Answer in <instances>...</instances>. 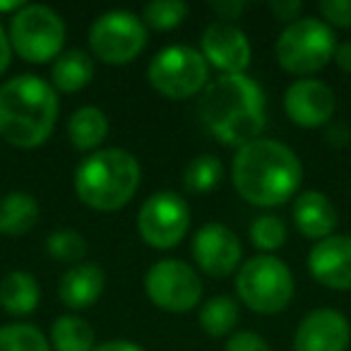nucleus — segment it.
Returning <instances> with one entry per match:
<instances>
[{"instance_id": "12", "label": "nucleus", "mask_w": 351, "mask_h": 351, "mask_svg": "<svg viewBox=\"0 0 351 351\" xmlns=\"http://www.w3.org/2000/svg\"><path fill=\"white\" fill-rule=\"evenodd\" d=\"M191 253L202 272L210 277L224 279L239 269L243 248H241V239L229 226L219 224V221H210L195 231Z\"/></svg>"}, {"instance_id": "14", "label": "nucleus", "mask_w": 351, "mask_h": 351, "mask_svg": "<svg viewBox=\"0 0 351 351\" xmlns=\"http://www.w3.org/2000/svg\"><path fill=\"white\" fill-rule=\"evenodd\" d=\"M335 106V92L330 89V84L320 82V80H296L284 92V111H287L289 121L296 123L298 128L330 125Z\"/></svg>"}, {"instance_id": "10", "label": "nucleus", "mask_w": 351, "mask_h": 351, "mask_svg": "<svg viewBox=\"0 0 351 351\" xmlns=\"http://www.w3.org/2000/svg\"><path fill=\"white\" fill-rule=\"evenodd\" d=\"M191 229V207L181 195L161 191L149 195L137 212V231L142 241L156 250H169L186 239Z\"/></svg>"}, {"instance_id": "31", "label": "nucleus", "mask_w": 351, "mask_h": 351, "mask_svg": "<svg viewBox=\"0 0 351 351\" xmlns=\"http://www.w3.org/2000/svg\"><path fill=\"white\" fill-rule=\"evenodd\" d=\"M224 351H272V349H269V344L258 332L241 330V332H234V335L226 339Z\"/></svg>"}, {"instance_id": "8", "label": "nucleus", "mask_w": 351, "mask_h": 351, "mask_svg": "<svg viewBox=\"0 0 351 351\" xmlns=\"http://www.w3.org/2000/svg\"><path fill=\"white\" fill-rule=\"evenodd\" d=\"M149 84L166 99H191L207 87L210 65L193 46H166L147 68Z\"/></svg>"}, {"instance_id": "32", "label": "nucleus", "mask_w": 351, "mask_h": 351, "mask_svg": "<svg viewBox=\"0 0 351 351\" xmlns=\"http://www.w3.org/2000/svg\"><path fill=\"white\" fill-rule=\"evenodd\" d=\"M269 12H272L279 22L291 25L303 12V3L301 0H272V3H269Z\"/></svg>"}, {"instance_id": "13", "label": "nucleus", "mask_w": 351, "mask_h": 351, "mask_svg": "<svg viewBox=\"0 0 351 351\" xmlns=\"http://www.w3.org/2000/svg\"><path fill=\"white\" fill-rule=\"evenodd\" d=\"M200 53L205 56L207 65L217 68L221 75H245L253 58L245 32L231 22H212L202 32Z\"/></svg>"}, {"instance_id": "11", "label": "nucleus", "mask_w": 351, "mask_h": 351, "mask_svg": "<svg viewBox=\"0 0 351 351\" xmlns=\"http://www.w3.org/2000/svg\"><path fill=\"white\" fill-rule=\"evenodd\" d=\"M147 298L166 313H191L202 298L197 272L183 260H159L145 274Z\"/></svg>"}, {"instance_id": "33", "label": "nucleus", "mask_w": 351, "mask_h": 351, "mask_svg": "<svg viewBox=\"0 0 351 351\" xmlns=\"http://www.w3.org/2000/svg\"><path fill=\"white\" fill-rule=\"evenodd\" d=\"M210 8L215 10V15H219L221 22H231L243 15L248 3L245 0H212Z\"/></svg>"}, {"instance_id": "26", "label": "nucleus", "mask_w": 351, "mask_h": 351, "mask_svg": "<svg viewBox=\"0 0 351 351\" xmlns=\"http://www.w3.org/2000/svg\"><path fill=\"white\" fill-rule=\"evenodd\" d=\"M0 351H53L44 332L27 322L0 327Z\"/></svg>"}, {"instance_id": "38", "label": "nucleus", "mask_w": 351, "mask_h": 351, "mask_svg": "<svg viewBox=\"0 0 351 351\" xmlns=\"http://www.w3.org/2000/svg\"><path fill=\"white\" fill-rule=\"evenodd\" d=\"M25 8L22 0H12V3H0V12H20Z\"/></svg>"}, {"instance_id": "5", "label": "nucleus", "mask_w": 351, "mask_h": 351, "mask_svg": "<svg viewBox=\"0 0 351 351\" xmlns=\"http://www.w3.org/2000/svg\"><path fill=\"white\" fill-rule=\"evenodd\" d=\"M335 32L330 29V25L315 17H298L296 22L287 25L274 46L282 70L301 80L327 68L330 60H335Z\"/></svg>"}, {"instance_id": "9", "label": "nucleus", "mask_w": 351, "mask_h": 351, "mask_svg": "<svg viewBox=\"0 0 351 351\" xmlns=\"http://www.w3.org/2000/svg\"><path fill=\"white\" fill-rule=\"evenodd\" d=\"M147 27L128 10L104 12L89 27V49L99 63L128 65L145 51Z\"/></svg>"}, {"instance_id": "19", "label": "nucleus", "mask_w": 351, "mask_h": 351, "mask_svg": "<svg viewBox=\"0 0 351 351\" xmlns=\"http://www.w3.org/2000/svg\"><path fill=\"white\" fill-rule=\"evenodd\" d=\"M94 77V58L82 49H70L60 53L51 65V87L56 92L75 94L84 89Z\"/></svg>"}, {"instance_id": "7", "label": "nucleus", "mask_w": 351, "mask_h": 351, "mask_svg": "<svg viewBox=\"0 0 351 351\" xmlns=\"http://www.w3.org/2000/svg\"><path fill=\"white\" fill-rule=\"evenodd\" d=\"M10 46L27 63H49L58 58L65 44V22L49 5H25L12 15Z\"/></svg>"}, {"instance_id": "2", "label": "nucleus", "mask_w": 351, "mask_h": 351, "mask_svg": "<svg viewBox=\"0 0 351 351\" xmlns=\"http://www.w3.org/2000/svg\"><path fill=\"white\" fill-rule=\"evenodd\" d=\"M231 181L245 202L255 207L287 205L303 183V164L289 145L272 137L243 145L231 164Z\"/></svg>"}, {"instance_id": "34", "label": "nucleus", "mask_w": 351, "mask_h": 351, "mask_svg": "<svg viewBox=\"0 0 351 351\" xmlns=\"http://www.w3.org/2000/svg\"><path fill=\"white\" fill-rule=\"evenodd\" d=\"M325 142L330 147H337V149H341V147H346L351 142V132L346 125H339V123H330L325 130Z\"/></svg>"}, {"instance_id": "35", "label": "nucleus", "mask_w": 351, "mask_h": 351, "mask_svg": "<svg viewBox=\"0 0 351 351\" xmlns=\"http://www.w3.org/2000/svg\"><path fill=\"white\" fill-rule=\"evenodd\" d=\"M10 60H12L10 36H8V32L3 29V25H0V75H3L8 68H10Z\"/></svg>"}, {"instance_id": "21", "label": "nucleus", "mask_w": 351, "mask_h": 351, "mask_svg": "<svg viewBox=\"0 0 351 351\" xmlns=\"http://www.w3.org/2000/svg\"><path fill=\"white\" fill-rule=\"evenodd\" d=\"M39 298H41L39 282L29 272L12 269L0 282V306L5 308V313H10L15 317L34 313L36 306H39Z\"/></svg>"}, {"instance_id": "28", "label": "nucleus", "mask_w": 351, "mask_h": 351, "mask_svg": "<svg viewBox=\"0 0 351 351\" xmlns=\"http://www.w3.org/2000/svg\"><path fill=\"white\" fill-rule=\"evenodd\" d=\"M250 243L263 255H272L287 243V224L277 215H260L250 224Z\"/></svg>"}, {"instance_id": "36", "label": "nucleus", "mask_w": 351, "mask_h": 351, "mask_svg": "<svg viewBox=\"0 0 351 351\" xmlns=\"http://www.w3.org/2000/svg\"><path fill=\"white\" fill-rule=\"evenodd\" d=\"M335 63L341 73L351 75V41H344V44H337L335 51Z\"/></svg>"}, {"instance_id": "17", "label": "nucleus", "mask_w": 351, "mask_h": 351, "mask_svg": "<svg viewBox=\"0 0 351 351\" xmlns=\"http://www.w3.org/2000/svg\"><path fill=\"white\" fill-rule=\"evenodd\" d=\"M293 226L303 239L322 241L337 229V210L320 191L298 193L293 200Z\"/></svg>"}, {"instance_id": "22", "label": "nucleus", "mask_w": 351, "mask_h": 351, "mask_svg": "<svg viewBox=\"0 0 351 351\" xmlns=\"http://www.w3.org/2000/svg\"><path fill=\"white\" fill-rule=\"evenodd\" d=\"M108 135V118L101 108L82 106L70 116L68 121V137L77 152H94L99 149Z\"/></svg>"}, {"instance_id": "1", "label": "nucleus", "mask_w": 351, "mask_h": 351, "mask_svg": "<svg viewBox=\"0 0 351 351\" xmlns=\"http://www.w3.org/2000/svg\"><path fill=\"white\" fill-rule=\"evenodd\" d=\"M202 125L226 147H243L258 140L267 125L265 92L248 75H221L207 82L197 101Z\"/></svg>"}, {"instance_id": "16", "label": "nucleus", "mask_w": 351, "mask_h": 351, "mask_svg": "<svg viewBox=\"0 0 351 351\" xmlns=\"http://www.w3.org/2000/svg\"><path fill=\"white\" fill-rule=\"evenodd\" d=\"M308 272L317 284L335 291H351V236H327L313 245Z\"/></svg>"}, {"instance_id": "15", "label": "nucleus", "mask_w": 351, "mask_h": 351, "mask_svg": "<svg viewBox=\"0 0 351 351\" xmlns=\"http://www.w3.org/2000/svg\"><path fill=\"white\" fill-rule=\"evenodd\" d=\"M351 344V325L335 308H315L296 327L293 351H346Z\"/></svg>"}, {"instance_id": "18", "label": "nucleus", "mask_w": 351, "mask_h": 351, "mask_svg": "<svg viewBox=\"0 0 351 351\" xmlns=\"http://www.w3.org/2000/svg\"><path fill=\"white\" fill-rule=\"evenodd\" d=\"M106 287V274L97 263H80L70 267L58 282V298L70 311H82L99 301Z\"/></svg>"}, {"instance_id": "20", "label": "nucleus", "mask_w": 351, "mask_h": 351, "mask_svg": "<svg viewBox=\"0 0 351 351\" xmlns=\"http://www.w3.org/2000/svg\"><path fill=\"white\" fill-rule=\"evenodd\" d=\"M41 207L32 193L12 191L0 200V236H25L39 224Z\"/></svg>"}, {"instance_id": "27", "label": "nucleus", "mask_w": 351, "mask_h": 351, "mask_svg": "<svg viewBox=\"0 0 351 351\" xmlns=\"http://www.w3.org/2000/svg\"><path fill=\"white\" fill-rule=\"evenodd\" d=\"M188 17V5L183 0H152L142 10L145 27L156 32H171Z\"/></svg>"}, {"instance_id": "6", "label": "nucleus", "mask_w": 351, "mask_h": 351, "mask_svg": "<svg viewBox=\"0 0 351 351\" xmlns=\"http://www.w3.org/2000/svg\"><path fill=\"white\" fill-rule=\"evenodd\" d=\"M236 293L245 308L260 315L282 313L293 298V274L287 263L274 255H255L245 260L236 274Z\"/></svg>"}, {"instance_id": "23", "label": "nucleus", "mask_w": 351, "mask_h": 351, "mask_svg": "<svg viewBox=\"0 0 351 351\" xmlns=\"http://www.w3.org/2000/svg\"><path fill=\"white\" fill-rule=\"evenodd\" d=\"M94 327L80 315H60L51 325V349L53 351H94Z\"/></svg>"}, {"instance_id": "30", "label": "nucleus", "mask_w": 351, "mask_h": 351, "mask_svg": "<svg viewBox=\"0 0 351 351\" xmlns=\"http://www.w3.org/2000/svg\"><path fill=\"white\" fill-rule=\"evenodd\" d=\"M320 15L325 25L349 29L351 27V0H322Z\"/></svg>"}, {"instance_id": "24", "label": "nucleus", "mask_w": 351, "mask_h": 351, "mask_svg": "<svg viewBox=\"0 0 351 351\" xmlns=\"http://www.w3.org/2000/svg\"><path fill=\"white\" fill-rule=\"evenodd\" d=\"M239 325V303L229 296H215L200 308V327L210 337H231Z\"/></svg>"}, {"instance_id": "37", "label": "nucleus", "mask_w": 351, "mask_h": 351, "mask_svg": "<svg viewBox=\"0 0 351 351\" xmlns=\"http://www.w3.org/2000/svg\"><path fill=\"white\" fill-rule=\"evenodd\" d=\"M94 351H145L140 344L135 341H128V339H111V341H104V344L94 346Z\"/></svg>"}, {"instance_id": "29", "label": "nucleus", "mask_w": 351, "mask_h": 351, "mask_svg": "<svg viewBox=\"0 0 351 351\" xmlns=\"http://www.w3.org/2000/svg\"><path fill=\"white\" fill-rule=\"evenodd\" d=\"M87 239L77 229H56L46 239V250L58 263H80L87 255Z\"/></svg>"}, {"instance_id": "4", "label": "nucleus", "mask_w": 351, "mask_h": 351, "mask_svg": "<svg viewBox=\"0 0 351 351\" xmlns=\"http://www.w3.org/2000/svg\"><path fill=\"white\" fill-rule=\"evenodd\" d=\"M140 161L123 147H108L89 154L75 169V193L94 212H118L140 188Z\"/></svg>"}, {"instance_id": "25", "label": "nucleus", "mask_w": 351, "mask_h": 351, "mask_svg": "<svg viewBox=\"0 0 351 351\" xmlns=\"http://www.w3.org/2000/svg\"><path fill=\"white\" fill-rule=\"evenodd\" d=\"M221 176H224V166L215 154H200L186 166L183 173V186L188 193L195 195H205V193L215 191L219 186Z\"/></svg>"}, {"instance_id": "3", "label": "nucleus", "mask_w": 351, "mask_h": 351, "mask_svg": "<svg viewBox=\"0 0 351 351\" xmlns=\"http://www.w3.org/2000/svg\"><path fill=\"white\" fill-rule=\"evenodd\" d=\"M58 92L39 75H17L0 84V137L20 149L41 147L56 130Z\"/></svg>"}]
</instances>
